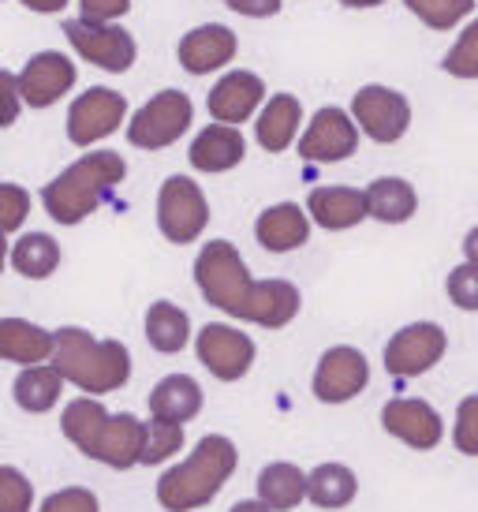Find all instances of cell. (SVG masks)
<instances>
[{"label": "cell", "mask_w": 478, "mask_h": 512, "mask_svg": "<svg viewBox=\"0 0 478 512\" xmlns=\"http://www.w3.org/2000/svg\"><path fill=\"white\" fill-rule=\"evenodd\" d=\"M60 430L79 453L105 464V468L127 471L142 464L146 423L135 419L131 412L113 415L105 412V404H98L94 397H75L60 415Z\"/></svg>", "instance_id": "1"}, {"label": "cell", "mask_w": 478, "mask_h": 512, "mask_svg": "<svg viewBox=\"0 0 478 512\" xmlns=\"http://www.w3.org/2000/svg\"><path fill=\"white\" fill-rule=\"evenodd\" d=\"M127 161L116 150H90L79 161H71L57 180L42 187L45 214L57 225H79L113 199V191L124 184Z\"/></svg>", "instance_id": "2"}, {"label": "cell", "mask_w": 478, "mask_h": 512, "mask_svg": "<svg viewBox=\"0 0 478 512\" xmlns=\"http://www.w3.org/2000/svg\"><path fill=\"white\" fill-rule=\"evenodd\" d=\"M49 363L64 374V382L83 389L86 397H105L124 389L131 378V352L120 341H98L79 326H64L53 333Z\"/></svg>", "instance_id": "3"}, {"label": "cell", "mask_w": 478, "mask_h": 512, "mask_svg": "<svg viewBox=\"0 0 478 512\" xmlns=\"http://www.w3.org/2000/svg\"><path fill=\"white\" fill-rule=\"evenodd\" d=\"M239 464L236 445L225 434H206L195 453L157 479V501L165 512H191L210 505Z\"/></svg>", "instance_id": "4"}, {"label": "cell", "mask_w": 478, "mask_h": 512, "mask_svg": "<svg viewBox=\"0 0 478 512\" xmlns=\"http://www.w3.org/2000/svg\"><path fill=\"white\" fill-rule=\"evenodd\" d=\"M195 285L213 303L217 311L232 314L239 322H247L254 296V277L247 270V262L228 240H210L195 258Z\"/></svg>", "instance_id": "5"}, {"label": "cell", "mask_w": 478, "mask_h": 512, "mask_svg": "<svg viewBox=\"0 0 478 512\" xmlns=\"http://www.w3.org/2000/svg\"><path fill=\"white\" fill-rule=\"evenodd\" d=\"M195 120V105L183 90H157L139 113L127 120V143L139 150H165L180 143Z\"/></svg>", "instance_id": "6"}, {"label": "cell", "mask_w": 478, "mask_h": 512, "mask_svg": "<svg viewBox=\"0 0 478 512\" xmlns=\"http://www.w3.org/2000/svg\"><path fill=\"white\" fill-rule=\"evenodd\" d=\"M210 225V202L187 176H169L157 191V228L169 243H195Z\"/></svg>", "instance_id": "7"}, {"label": "cell", "mask_w": 478, "mask_h": 512, "mask_svg": "<svg viewBox=\"0 0 478 512\" xmlns=\"http://www.w3.org/2000/svg\"><path fill=\"white\" fill-rule=\"evenodd\" d=\"M64 38L68 45L101 72H127L135 57H139V45L127 34L120 23H94V19H68L64 23Z\"/></svg>", "instance_id": "8"}, {"label": "cell", "mask_w": 478, "mask_h": 512, "mask_svg": "<svg viewBox=\"0 0 478 512\" xmlns=\"http://www.w3.org/2000/svg\"><path fill=\"white\" fill-rule=\"evenodd\" d=\"M352 120L359 124L366 139H374V143H400L411 128V101L400 90H393V86H359L352 98Z\"/></svg>", "instance_id": "9"}, {"label": "cell", "mask_w": 478, "mask_h": 512, "mask_svg": "<svg viewBox=\"0 0 478 512\" xmlns=\"http://www.w3.org/2000/svg\"><path fill=\"white\" fill-rule=\"evenodd\" d=\"M445 352H449V333L445 329L437 322H411V326L396 329L385 344V370L400 382H408V378L434 370Z\"/></svg>", "instance_id": "10"}, {"label": "cell", "mask_w": 478, "mask_h": 512, "mask_svg": "<svg viewBox=\"0 0 478 512\" xmlns=\"http://www.w3.org/2000/svg\"><path fill=\"white\" fill-rule=\"evenodd\" d=\"M127 120V98L109 86H90L68 109V139L71 146H94L120 131Z\"/></svg>", "instance_id": "11"}, {"label": "cell", "mask_w": 478, "mask_h": 512, "mask_svg": "<svg viewBox=\"0 0 478 512\" xmlns=\"http://www.w3.org/2000/svg\"><path fill=\"white\" fill-rule=\"evenodd\" d=\"M359 150V124L340 105H322L299 135V157L310 165H337Z\"/></svg>", "instance_id": "12"}, {"label": "cell", "mask_w": 478, "mask_h": 512, "mask_svg": "<svg viewBox=\"0 0 478 512\" xmlns=\"http://www.w3.org/2000/svg\"><path fill=\"white\" fill-rule=\"evenodd\" d=\"M195 356L217 382H239L254 363V341L243 329L210 322V326L198 329Z\"/></svg>", "instance_id": "13"}, {"label": "cell", "mask_w": 478, "mask_h": 512, "mask_svg": "<svg viewBox=\"0 0 478 512\" xmlns=\"http://www.w3.org/2000/svg\"><path fill=\"white\" fill-rule=\"evenodd\" d=\"M75 79H79V68H75L64 53H57V49L34 53V57L19 68V75H15L19 98H23V105H30V109H49V105H57L71 86H75Z\"/></svg>", "instance_id": "14"}, {"label": "cell", "mask_w": 478, "mask_h": 512, "mask_svg": "<svg viewBox=\"0 0 478 512\" xmlns=\"http://www.w3.org/2000/svg\"><path fill=\"white\" fill-rule=\"evenodd\" d=\"M370 382V363L359 348L352 344H337L318 359L314 370V397L322 404H348L352 397H359Z\"/></svg>", "instance_id": "15"}, {"label": "cell", "mask_w": 478, "mask_h": 512, "mask_svg": "<svg viewBox=\"0 0 478 512\" xmlns=\"http://www.w3.org/2000/svg\"><path fill=\"white\" fill-rule=\"evenodd\" d=\"M381 427L385 434H393L396 441H404L408 449L430 453L445 438V423L437 415L434 404H426L422 397H396L381 408Z\"/></svg>", "instance_id": "16"}, {"label": "cell", "mask_w": 478, "mask_h": 512, "mask_svg": "<svg viewBox=\"0 0 478 512\" xmlns=\"http://www.w3.org/2000/svg\"><path fill=\"white\" fill-rule=\"evenodd\" d=\"M266 94L269 90H266V83H262V75L236 68V72L221 75V79L213 83V90L206 94V109H210V116L217 124L239 128L243 120L258 116V109L266 105Z\"/></svg>", "instance_id": "17"}, {"label": "cell", "mask_w": 478, "mask_h": 512, "mask_svg": "<svg viewBox=\"0 0 478 512\" xmlns=\"http://www.w3.org/2000/svg\"><path fill=\"white\" fill-rule=\"evenodd\" d=\"M239 53L236 30H228L225 23H202V27L187 30L176 45V60L187 75H210L228 68Z\"/></svg>", "instance_id": "18"}, {"label": "cell", "mask_w": 478, "mask_h": 512, "mask_svg": "<svg viewBox=\"0 0 478 512\" xmlns=\"http://www.w3.org/2000/svg\"><path fill=\"white\" fill-rule=\"evenodd\" d=\"M247 154V143H243V131L232 128V124H210L195 135V143L187 150V161L191 169L206 172V176H217V172H232Z\"/></svg>", "instance_id": "19"}, {"label": "cell", "mask_w": 478, "mask_h": 512, "mask_svg": "<svg viewBox=\"0 0 478 512\" xmlns=\"http://www.w3.org/2000/svg\"><path fill=\"white\" fill-rule=\"evenodd\" d=\"M254 236L273 255H288V251H296L310 240V214L299 210V202H277V206L258 214Z\"/></svg>", "instance_id": "20"}, {"label": "cell", "mask_w": 478, "mask_h": 512, "mask_svg": "<svg viewBox=\"0 0 478 512\" xmlns=\"http://www.w3.org/2000/svg\"><path fill=\"white\" fill-rule=\"evenodd\" d=\"M307 214L325 232H348L366 221V195L359 187H314L307 195Z\"/></svg>", "instance_id": "21"}, {"label": "cell", "mask_w": 478, "mask_h": 512, "mask_svg": "<svg viewBox=\"0 0 478 512\" xmlns=\"http://www.w3.org/2000/svg\"><path fill=\"white\" fill-rule=\"evenodd\" d=\"M299 120H303V105L296 94H273L266 98V105L258 109L254 120V139L266 154H284L288 146L296 143Z\"/></svg>", "instance_id": "22"}, {"label": "cell", "mask_w": 478, "mask_h": 512, "mask_svg": "<svg viewBox=\"0 0 478 512\" xmlns=\"http://www.w3.org/2000/svg\"><path fill=\"white\" fill-rule=\"evenodd\" d=\"M299 307V288L284 277H269V281H254V296H251V311H247V322L262 329H284L288 322H296Z\"/></svg>", "instance_id": "23"}, {"label": "cell", "mask_w": 478, "mask_h": 512, "mask_svg": "<svg viewBox=\"0 0 478 512\" xmlns=\"http://www.w3.org/2000/svg\"><path fill=\"white\" fill-rule=\"evenodd\" d=\"M53 356V333L27 318H0V359L34 367Z\"/></svg>", "instance_id": "24"}, {"label": "cell", "mask_w": 478, "mask_h": 512, "mask_svg": "<svg viewBox=\"0 0 478 512\" xmlns=\"http://www.w3.org/2000/svg\"><path fill=\"white\" fill-rule=\"evenodd\" d=\"M366 195V214L381 221V225H404L419 210V195L404 176H381L363 191Z\"/></svg>", "instance_id": "25"}, {"label": "cell", "mask_w": 478, "mask_h": 512, "mask_svg": "<svg viewBox=\"0 0 478 512\" xmlns=\"http://www.w3.org/2000/svg\"><path fill=\"white\" fill-rule=\"evenodd\" d=\"M202 412V385L191 374H169L150 393V415L169 423H191Z\"/></svg>", "instance_id": "26"}, {"label": "cell", "mask_w": 478, "mask_h": 512, "mask_svg": "<svg viewBox=\"0 0 478 512\" xmlns=\"http://www.w3.org/2000/svg\"><path fill=\"white\" fill-rule=\"evenodd\" d=\"M60 389H64V374H60L53 363H34V367H23V374L15 378L12 393L15 404L30 415H45L57 408Z\"/></svg>", "instance_id": "27"}, {"label": "cell", "mask_w": 478, "mask_h": 512, "mask_svg": "<svg viewBox=\"0 0 478 512\" xmlns=\"http://www.w3.org/2000/svg\"><path fill=\"white\" fill-rule=\"evenodd\" d=\"M146 341H150V348L161 352V356L183 352L187 341H191V318H187V311L176 307V303H169V299L150 303V311H146Z\"/></svg>", "instance_id": "28"}, {"label": "cell", "mask_w": 478, "mask_h": 512, "mask_svg": "<svg viewBox=\"0 0 478 512\" xmlns=\"http://www.w3.org/2000/svg\"><path fill=\"white\" fill-rule=\"evenodd\" d=\"M258 498L266 501L273 512H292L299 509V501L307 498V475L296 468V464H269L258 475Z\"/></svg>", "instance_id": "29"}, {"label": "cell", "mask_w": 478, "mask_h": 512, "mask_svg": "<svg viewBox=\"0 0 478 512\" xmlns=\"http://www.w3.org/2000/svg\"><path fill=\"white\" fill-rule=\"evenodd\" d=\"M359 494V479L348 464H318L307 475V498L318 509H344Z\"/></svg>", "instance_id": "30"}, {"label": "cell", "mask_w": 478, "mask_h": 512, "mask_svg": "<svg viewBox=\"0 0 478 512\" xmlns=\"http://www.w3.org/2000/svg\"><path fill=\"white\" fill-rule=\"evenodd\" d=\"M12 266L27 281H45L53 277L60 266V243L49 232H27L23 240L12 247Z\"/></svg>", "instance_id": "31"}, {"label": "cell", "mask_w": 478, "mask_h": 512, "mask_svg": "<svg viewBox=\"0 0 478 512\" xmlns=\"http://www.w3.org/2000/svg\"><path fill=\"white\" fill-rule=\"evenodd\" d=\"M404 4L430 30H452L475 15V0H404Z\"/></svg>", "instance_id": "32"}, {"label": "cell", "mask_w": 478, "mask_h": 512, "mask_svg": "<svg viewBox=\"0 0 478 512\" xmlns=\"http://www.w3.org/2000/svg\"><path fill=\"white\" fill-rule=\"evenodd\" d=\"M441 72L452 75V79H478V19H471L460 30L456 45L441 60Z\"/></svg>", "instance_id": "33"}, {"label": "cell", "mask_w": 478, "mask_h": 512, "mask_svg": "<svg viewBox=\"0 0 478 512\" xmlns=\"http://www.w3.org/2000/svg\"><path fill=\"white\" fill-rule=\"evenodd\" d=\"M180 445H183V423L150 419V423H146V449H142V464H165Z\"/></svg>", "instance_id": "34"}, {"label": "cell", "mask_w": 478, "mask_h": 512, "mask_svg": "<svg viewBox=\"0 0 478 512\" xmlns=\"http://www.w3.org/2000/svg\"><path fill=\"white\" fill-rule=\"evenodd\" d=\"M34 505V486L19 468H0V512H30Z\"/></svg>", "instance_id": "35"}, {"label": "cell", "mask_w": 478, "mask_h": 512, "mask_svg": "<svg viewBox=\"0 0 478 512\" xmlns=\"http://www.w3.org/2000/svg\"><path fill=\"white\" fill-rule=\"evenodd\" d=\"M445 292H449V299L460 307V311H478V266L475 262L456 266V270L449 273V281H445Z\"/></svg>", "instance_id": "36"}, {"label": "cell", "mask_w": 478, "mask_h": 512, "mask_svg": "<svg viewBox=\"0 0 478 512\" xmlns=\"http://www.w3.org/2000/svg\"><path fill=\"white\" fill-rule=\"evenodd\" d=\"M452 441L464 456H478V393L464 397L456 408V427H452Z\"/></svg>", "instance_id": "37"}, {"label": "cell", "mask_w": 478, "mask_h": 512, "mask_svg": "<svg viewBox=\"0 0 478 512\" xmlns=\"http://www.w3.org/2000/svg\"><path fill=\"white\" fill-rule=\"evenodd\" d=\"M30 214V195L19 184H0V232H19Z\"/></svg>", "instance_id": "38"}, {"label": "cell", "mask_w": 478, "mask_h": 512, "mask_svg": "<svg viewBox=\"0 0 478 512\" xmlns=\"http://www.w3.org/2000/svg\"><path fill=\"white\" fill-rule=\"evenodd\" d=\"M38 512H98V498L86 486H68V490L49 494Z\"/></svg>", "instance_id": "39"}, {"label": "cell", "mask_w": 478, "mask_h": 512, "mask_svg": "<svg viewBox=\"0 0 478 512\" xmlns=\"http://www.w3.org/2000/svg\"><path fill=\"white\" fill-rule=\"evenodd\" d=\"M19 109H23V98H19V83L8 68H0V131L12 128L19 120Z\"/></svg>", "instance_id": "40"}, {"label": "cell", "mask_w": 478, "mask_h": 512, "mask_svg": "<svg viewBox=\"0 0 478 512\" xmlns=\"http://www.w3.org/2000/svg\"><path fill=\"white\" fill-rule=\"evenodd\" d=\"M83 8V19H94V23H116L131 12V0H79Z\"/></svg>", "instance_id": "41"}, {"label": "cell", "mask_w": 478, "mask_h": 512, "mask_svg": "<svg viewBox=\"0 0 478 512\" xmlns=\"http://www.w3.org/2000/svg\"><path fill=\"white\" fill-rule=\"evenodd\" d=\"M236 15H247V19H269L284 8V0H225Z\"/></svg>", "instance_id": "42"}, {"label": "cell", "mask_w": 478, "mask_h": 512, "mask_svg": "<svg viewBox=\"0 0 478 512\" xmlns=\"http://www.w3.org/2000/svg\"><path fill=\"white\" fill-rule=\"evenodd\" d=\"M23 8H30V12H38V15H57L64 12L71 0H19Z\"/></svg>", "instance_id": "43"}, {"label": "cell", "mask_w": 478, "mask_h": 512, "mask_svg": "<svg viewBox=\"0 0 478 512\" xmlns=\"http://www.w3.org/2000/svg\"><path fill=\"white\" fill-rule=\"evenodd\" d=\"M464 255H467V262H475L478 266V225L467 232V240H464Z\"/></svg>", "instance_id": "44"}, {"label": "cell", "mask_w": 478, "mask_h": 512, "mask_svg": "<svg viewBox=\"0 0 478 512\" xmlns=\"http://www.w3.org/2000/svg\"><path fill=\"white\" fill-rule=\"evenodd\" d=\"M228 512H273V509H269L266 501L258 498V501H239V505H232Z\"/></svg>", "instance_id": "45"}, {"label": "cell", "mask_w": 478, "mask_h": 512, "mask_svg": "<svg viewBox=\"0 0 478 512\" xmlns=\"http://www.w3.org/2000/svg\"><path fill=\"white\" fill-rule=\"evenodd\" d=\"M344 8H378V4H385V0H340Z\"/></svg>", "instance_id": "46"}, {"label": "cell", "mask_w": 478, "mask_h": 512, "mask_svg": "<svg viewBox=\"0 0 478 512\" xmlns=\"http://www.w3.org/2000/svg\"><path fill=\"white\" fill-rule=\"evenodd\" d=\"M4 262H8V240H4V232H0V273H4Z\"/></svg>", "instance_id": "47"}]
</instances>
